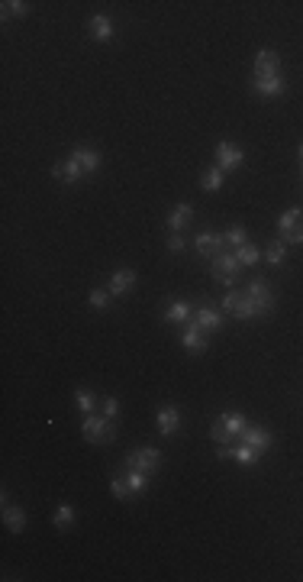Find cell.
Masks as SVG:
<instances>
[{"label": "cell", "mask_w": 303, "mask_h": 582, "mask_svg": "<svg viewBox=\"0 0 303 582\" xmlns=\"http://www.w3.org/2000/svg\"><path fill=\"white\" fill-rule=\"evenodd\" d=\"M274 307V291L265 278H252L242 291H229L223 298V311L235 321H255V317H265Z\"/></svg>", "instance_id": "1"}, {"label": "cell", "mask_w": 303, "mask_h": 582, "mask_svg": "<svg viewBox=\"0 0 303 582\" xmlns=\"http://www.w3.org/2000/svg\"><path fill=\"white\" fill-rule=\"evenodd\" d=\"M245 427H249V417H245L242 411H223L220 417L213 421L210 436L216 440V444H235Z\"/></svg>", "instance_id": "2"}, {"label": "cell", "mask_w": 303, "mask_h": 582, "mask_svg": "<svg viewBox=\"0 0 303 582\" xmlns=\"http://www.w3.org/2000/svg\"><path fill=\"white\" fill-rule=\"evenodd\" d=\"M81 434L87 444H113V436H116V427L110 417H104V414H84V424H81Z\"/></svg>", "instance_id": "3"}, {"label": "cell", "mask_w": 303, "mask_h": 582, "mask_svg": "<svg viewBox=\"0 0 303 582\" xmlns=\"http://www.w3.org/2000/svg\"><path fill=\"white\" fill-rule=\"evenodd\" d=\"M159 466H161V450L159 446H139V450H132L126 460H123V469H129V473L152 475V473H159Z\"/></svg>", "instance_id": "4"}, {"label": "cell", "mask_w": 303, "mask_h": 582, "mask_svg": "<svg viewBox=\"0 0 303 582\" xmlns=\"http://www.w3.org/2000/svg\"><path fill=\"white\" fill-rule=\"evenodd\" d=\"M149 479L152 475H145V473H123V475H116L113 482H110V492H113V498H120V501H129L132 495H139V492L149 485Z\"/></svg>", "instance_id": "5"}, {"label": "cell", "mask_w": 303, "mask_h": 582, "mask_svg": "<svg viewBox=\"0 0 303 582\" xmlns=\"http://www.w3.org/2000/svg\"><path fill=\"white\" fill-rule=\"evenodd\" d=\"M239 268H242V262L235 259V253H220L216 259H213V266H210V272H213V278L220 285H226L229 291L235 288V278H239Z\"/></svg>", "instance_id": "6"}, {"label": "cell", "mask_w": 303, "mask_h": 582, "mask_svg": "<svg viewBox=\"0 0 303 582\" xmlns=\"http://www.w3.org/2000/svg\"><path fill=\"white\" fill-rule=\"evenodd\" d=\"M278 233L284 243H303V210L300 207H290L284 210L278 220Z\"/></svg>", "instance_id": "7"}, {"label": "cell", "mask_w": 303, "mask_h": 582, "mask_svg": "<svg viewBox=\"0 0 303 582\" xmlns=\"http://www.w3.org/2000/svg\"><path fill=\"white\" fill-rule=\"evenodd\" d=\"M213 159H216V169L229 175V172H239V169H242L245 153H242V149H239L235 143H226V139H223V143L213 149Z\"/></svg>", "instance_id": "8"}, {"label": "cell", "mask_w": 303, "mask_h": 582, "mask_svg": "<svg viewBox=\"0 0 303 582\" xmlns=\"http://www.w3.org/2000/svg\"><path fill=\"white\" fill-rule=\"evenodd\" d=\"M216 456L220 460H235L239 466H258V460H261V453L245 444H220L216 446Z\"/></svg>", "instance_id": "9"}, {"label": "cell", "mask_w": 303, "mask_h": 582, "mask_svg": "<svg viewBox=\"0 0 303 582\" xmlns=\"http://www.w3.org/2000/svg\"><path fill=\"white\" fill-rule=\"evenodd\" d=\"M235 444H245V446H252V450H258L261 456H265V453L274 446V436H271V430H268V427L249 424V427L239 434V440H235Z\"/></svg>", "instance_id": "10"}, {"label": "cell", "mask_w": 303, "mask_h": 582, "mask_svg": "<svg viewBox=\"0 0 303 582\" xmlns=\"http://www.w3.org/2000/svg\"><path fill=\"white\" fill-rule=\"evenodd\" d=\"M194 249H197L204 259H216L220 253H226V237H223V233L204 230V233H197V239H194Z\"/></svg>", "instance_id": "11"}, {"label": "cell", "mask_w": 303, "mask_h": 582, "mask_svg": "<svg viewBox=\"0 0 303 582\" xmlns=\"http://www.w3.org/2000/svg\"><path fill=\"white\" fill-rule=\"evenodd\" d=\"M206 337H210V333H206V330H200L194 321L184 323L181 343H184V350H187L190 356H200V352H206V346H210V343H206Z\"/></svg>", "instance_id": "12"}, {"label": "cell", "mask_w": 303, "mask_h": 582, "mask_svg": "<svg viewBox=\"0 0 303 582\" xmlns=\"http://www.w3.org/2000/svg\"><path fill=\"white\" fill-rule=\"evenodd\" d=\"M252 91H255L258 97H284V94H287V81H284V75L252 78Z\"/></svg>", "instance_id": "13"}, {"label": "cell", "mask_w": 303, "mask_h": 582, "mask_svg": "<svg viewBox=\"0 0 303 582\" xmlns=\"http://www.w3.org/2000/svg\"><path fill=\"white\" fill-rule=\"evenodd\" d=\"M280 75V55L274 49H261L255 55V75L252 78H274Z\"/></svg>", "instance_id": "14"}, {"label": "cell", "mask_w": 303, "mask_h": 582, "mask_svg": "<svg viewBox=\"0 0 303 582\" xmlns=\"http://www.w3.org/2000/svg\"><path fill=\"white\" fill-rule=\"evenodd\" d=\"M68 159H75L78 162V169L84 172V178L87 175H94V172L100 169V162H104V155L97 153V149H87V146H78V149H71V155Z\"/></svg>", "instance_id": "15"}, {"label": "cell", "mask_w": 303, "mask_h": 582, "mask_svg": "<svg viewBox=\"0 0 303 582\" xmlns=\"http://www.w3.org/2000/svg\"><path fill=\"white\" fill-rule=\"evenodd\" d=\"M106 288H110L113 298H126L129 291L136 288V272H132V268H116L113 275H110V285H106Z\"/></svg>", "instance_id": "16"}, {"label": "cell", "mask_w": 303, "mask_h": 582, "mask_svg": "<svg viewBox=\"0 0 303 582\" xmlns=\"http://www.w3.org/2000/svg\"><path fill=\"white\" fill-rule=\"evenodd\" d=\"M190 321L197 323L200 330H206V333H213V330H220V327H223V314L216 311V307H210V304L194 307V317H190Z\"/></svg>", "instance_id": "17"}, {"label": "cell", "mask_w": 303, "mask_h": 582, "mask_svg": "<svg viewBox=\"0 0 303 582\" xmlns=\"http://www.w3.org/2000/svg\"><path fill=\"white\" fill-rule=\"evenodd\" d=\"M155 421H159V434L161 436H175L178 430H181V411H178L175 405H165Z\"/></svg>", "instance_id": "18"}, {"label": "cell", "mask_w": 303, "mask_h": 582, "mask_svg": "<svg viewBox=\"0 0 303 582\" xmlns=\"http://www.w3.org/2000/svg\"><path fill=\"white\" fill-rule=\"evenodd\" d=\"M190 317H194V304H187V301H168L161 321L165 323H187Z\"/></svg>", "instance_id": "19"}, {"label": "cell", "mask_w": 303, "mask_h": 582, "mask_svg": "<svg viewBox=\"0 0 303 582\" xmlns=\"http://www.w3.org/2000/svg\"><path fill=\"white\" fill-rule=\"evenodd\" d=\"M190 217H194V207L187 204V201H181V204H175L171 210H168V230L171 233H181L184 227L190 223Z\"/></svg>", "instance_id": "20"}, {"label": "cell", "mask_w": 303, "mask_h": 582, "mask_svg": "<svg viewBox=\"0 0 303 582\" xmlns=\"http://www.w3.org/2000/svg\"><path fill=\"white\" fill-rule=\"evenodd\" d=\"M52 175L58 178V182H65V184H78V182H84V172L78 169V162H75V159H61V162H55V165H52Z\"/></svg>", "instance_id": "21"}, {"label": "cell", "mask_w": 303, "mask_h": 582, "mask_svg": "<svg viewBox=\"0 0 303 582\" xmlns=\"http://www.w3.org/2000/svg\"><path fill=\"white\" fill-rule=\"evenodd\" d=\"M87 30H91L94 42H110V39H113V20H110V16H104V13H97V16H91V20H87Z\"/></svg>", "instance_id": "22"}, {"label": "cell", "mask_w": 303, "mask_h": 582, "mask_svg": "<svg viewBox=\"0 0 303 582\" xmlns=\"http://www.w3.org/2000/svg\"><path fill=\"white\" fill-rule=\"evenodd\" d=\"M4 521H7L10 534H23L26 530V511L23 508H13V505H4Z\"/></svg>", "instance_id": "23"}, {"label": "cell", "mask_w": 303, "mask_h": 582, "mask_svg": "<svg viewBox=\"0 0 303 582\" xmlns=\"http://www.w3.org/2000/svg\"><path fill=\"white\" fill-rule=\"evenodd\" d=\"M75 405H78V411L81 414H94L100 408V401H97V395H94L91 388H78L75 391Z\"/></svg>", "instance_id": "24"}, {"label": "cell", "mask_w": 303, "mask_h": 582, "mask_svg": "<svg viewBox=\"0 0 303 582\" xmlns=\"http://www.w3.org/2000/svg\"><path fill=\"white\" fill-rule=\"evenodd\" d=\"M265 259H268V266H284V259H287V243H284V239H271L265 249Z\"/></svg>", "instance_id": "25"}, {"label": "cell", "mask_w": 303, "mask_h": 582, "mask_svg": "<svg viewBox=\"0 0 303 582\" xmlns=\"http://www.w3.org/2000/svg\"><path fill=\"white\" fill-rule=\"evenodd\" d=\"M223 175H226V172H220V169H216V165H213V169H206L204 172V175H200V188H204V191H220V188H223Z\"/></svg>", "instance_id": "26"}, {"label": "cell", "mask_w": 303, "mask_h": 582, "mask_svg": "<svg viewBox=\"0 0 303 582\" xmlns=\"http://www.w3.org/2000/svg\"><path fill=\"white\" fill-rule=\"evenodd\" d=\"M0 7H4V20H13V16L23 20V16L30 13V4H26V0H4Z\"/></svg>", "instance_id": "27"}, {"label": "cell", "mask_w": 303, "mask_h": 582, "mask_svg": "<svg viewBox=\"0 0 303 582\" xmlns=\"http://www.w3.org/2000/svg\"><path fill=\"white\" fill-rule=\"evenodd\" d=\"M223 237H226V246H235V249L249 243V233H245L242 223H233V227H229V230L223 233Z\"/></svg>", "instance_id": "28"}, {"label": "cell", "mask_w": 303, "mask_h": 582, "mask_svg": "<svg viewBox=\"0 0 303 582\" xmlns=\"http://www.w3.org/2000/svg\"><path fill=\"white\" fill-rule=\"evenodd\" d=\"M75 518H78V514H75V508H71V505H61L58 511H55V528H58V530L75 528Z\"/></svg>", "instance_id": "29"}, {"label": "cell", "mask_w": 303, "mask_h": 582, "mask_svg": "<svg viewBox=\"0 0 303 582\" xmlns=\"http://www.w3.org/2000/svg\"><path fill=\"white\" fill-rule=\"evenodd\" d=\"M235 259L242 262V266H255V262L261 259V253H258L255 243H245V246H239V249H235Z\"/></svg>", "instance_id": "30"}, {"label": "cell", "mask_w": 303, "mask_h": 582, "mask_svg": "<svg viewBox=\"0 0 303 582\" xmlns=\"http://www.w3.org/2000/svg\"><path fill=\"white\" fill-rule=\"evenodd\" d=\"M110 298H113L110 288H94L91 295H87V301H91L94 311H106V307H110Z\"/></svg>", "instance_id": "31"}, {"label": "cell", "mask_w": 303, "mask_h": 582, "mask_svg": "<svg viewBox=\"0 0 303 582\" xmlns=\"http://www.w3.org/2000/svg\"><path fill=\"white\" fill-rule=\"evenodd\" d=\"M100 414H104V417H110V421H116V414H120V401H116V398H100Z\"/></svg>", "instance_id": "32"}, {"label": "cell", "mask_w": 303, "mask_h": 582, "mask_svg": "<svg viewBox=\"0 0 303 582\" xmlns=\"http://www.w3.org/2000/svg\"><path fill=\"white\" fill-rule=\"evenodd\" d=\"M165 246H168V253H184V246H187V239H184L181 233H171Z\"/></svg>", "instance_id": "33"}, {"label": "cell", "mask_w": 303, "mask_h": 582, "mask_svg": "<svg viewBox=\"0 0 303 582\" xmlns=\"http://www.w3.org/2000/svg\"><path fill=\"white\" fill-rule=\"evenodd\" d=\"M297 155H300V169H303V146H300V149H297Z\"/></svg>", "instance_id": "34"}]
</instances>
